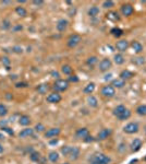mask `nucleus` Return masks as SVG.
I'll list each match as a JSON object with an SVG mask.
<instances>
[{"label": "nucleus", "mask_w": 146, "mask_h": 164, "mask_svg": "<svg viewBox=\"0 0 146 164\" xmlns=\"http://www.w3.org/2000/svg\"><path fill=\"white\" fill-rule=\"evenodd\" d=\"M100 94L105 97H108V99H111L116 94V89L112 87L111 84H107V85H104L101 90H100Z\"/></svg>", "instance_id": "f257e3e1"}, {"label": "nucleus", "mask_w": 146, "mask_h": 164, "mask_svg": "<svg viewBox=\"0 0 146 164\" xmlns=\"http://www.w3.org/2000/svg\"><path fill=\"white\" fill-rule=\"evenodd\" d=\"M82 41V37L81 35L79 34H72L70 35L69 38H68V41H67V45L69 48H74V47H77Z\"/></svg>", "instance_id": "f03ea898"}, {"label": "nucleus", "mask_w": 146, "mask_h": 164, "mask_svg": "<svg viewBox=\"0 0 146 164\" xmlns=\"http://www.w3.org/2000/svg\"><path fill=\"white\" fill-rule=\"evenodd\" d=\"M69 88V82L63 79H58L57 81H55L54 83V89L57 92H63L65 90H68Z\"/></svg>", "instance_id": "7ed1b4c3"}, {"label": "nucleus", "mask_w": 146, "mask_h": 164, "mask_svg": "<svg viewBox=\"0 0 146 164\" xmlns=\"http://www.w3.org/2000/svg\"><path fill=\"white\" fill-rule=\"evenodd\" d=\"M138 130H140V126L137 122H129L123 127V131L128 135H134L138 132Z\"/></svg>", "instance_id": "20e7f679"}, {"label": "nucleus", "mask_w": 146, "mask_h": 164, "mask_svg": "<svg viewBox=\"0 0 146 164\" xmlns=\"http://www.w3.org/2000/svg\"><path fill=\"white\" fill-rule=\"evenodd\" d=\"M111 66H112L111 60L109 58H104L99 62V70L101 72H106V71H108L109 69L111 68Z\"/></svg>", "instance_id": "39448f33"}, {"label": "nucleus", "mask_w": 146, "mask_h": 164, "mask_svg": "<svg viewBox=\"0 0 146 164\" xmlns=\"http://www.w3.org/2000/svg\"><path fill=\"white\" fill-rule=\"evenodd\" d=\"M121 13L124 16H131V15L134 13V8L131 4H124L121 7Z\"/></svg>", "instance_id": "423d86ee"}, {"label": "nucleus", "mask_w": 146, "mask_h": 164, "mask_svg": "<svg viewBox=\"0 0 146 164\" xmlns=\"http://www.w3.org/2000/svg\"><path fill=\"white\" fill-rule=\"evenodd\" d=\"M62 100L61 95L58 93V92H54V93H50L49 95L46 97V101L50 104H57L59 103Z\"/></svg>", "instance_id": "0eeeda50"}, {"label": "nucleus", "mask_w": 146, "mask_h": 164, "mask_svg": "<svg viewBox=\"0 0 146 164\" xmlns=\"http://www.w3.org/2000/svg\"><path fill=\"white\" fill-rule=\"evenodd\" d=\"M130 47V44L128 42L127 39H120L118 42L116 43V48L121 52V53H124V52H127L128 48Z\"/></svg>", "instance_id": "6e6552de"}, {"label": "nucleus", "mask_w": 146, "mask_h": 164, "mask_svg": "<svg viewBox=\"0 0 146 164\" xmlns=\"http://www.w3.org/2000/svg\"><path fill=\"white\" fill-rule=\"evenodd\" d=\"M61 132L60 128H50L45 132V138H48V139H54V138H57Z\"/></svg>", "instance_id": "1a4fd4ad"}, {"label": "nucleus", "mask_w": 146, "mask_h": 164, "mask_svg": "<svg viewBox=\"0 0 146 164\" xmlns=\"http://www.w3.org/2000/svg\"><path fill=\"white\" fill-rule=\"evenodd\" d=\"M112 130L109 129V128H105V129H101L97 135V139L98 140H106L108 138L111 136Z\"/></svg>", "instance_id": "9d476101"}, {"label": "nucleus", "mask_w": 146, "mask_h": 164, "mask_svg": "<svg viewBox=\"0 0 146 164\" xmlns=\"http://www.w3.org/2000/svg\"><path fill=\"white\" fill-rule=\"evenodd\" d=\"M142 145H143V142H142V140L141 139H134L133 141L131 142V151L132 152H137L138 150L141 149L142 148Z\"/></svg>", "instance_id": "9b49d317"}, {"label": "nucleus", "mask_w": 146, "mask_h": 164, "mask_svg": "<svg viewBox=\"0 0 146 164\" xmlns=\"http://www.w3.org/2000/svg\"><path fill=\"white\" fill-rule=\"evenodd\" d=\"M120 79H122V80L127 81V80H130V79H132L133 77H134V73L132 72V71H130V70H128V69H125V70H122L121 72H120Z\"/></svg>", "instance_id": "f8f14e48"}, {"label": "nucleus", "mask_w": 146, "mask_h": 164, "mask_svg": "<svg viewBox=\"0 0 146 164\" xmlns=\"http://www.w3.org/2000/svg\"><path fill=\"white\" fill-rule=\"evenodd\" d=\"M130 46L132 47V49L134 50V53L136 54H141L143 52V49H144L143 45L140 42H137V41H133V42L131 43Z\"/></svg>", "instance_id": "ddd939ff"}, {"label": "nucleus", "mask_w": 146, "mask_h": 164, "mask_svg": "<svg viewBox=\"0 0 146 164\" xmlns=\"http://www.w3.org/2000/svg\"><path fill=\"white\" fill-rule=\"evenodd\" d=\"M33 135H34V129H33V128H25V129L21 130L19 132V137L28 138V137H32Z\"/></svg>", "instance_id": "4468645a"}, {"label": "nucleus", "mask_w": 146, "mask_h": 164, "mask_svg": "<svg viewBox=\"0 0 146 164\" xmlns=\"http://www.w3.org/2000/svg\"><path fill=\"white\" fill-rule=\"evenodd\" d=\"M68 24H69V22L67 21L65 19H61L59 20L57 23V30L59 31V32H64L65 30H67V27H68Z\"/></svg>", "instance_id": "2eb2a0df"}, {"label": "nucleus", "mask_w": 146, "mask_h": 164, "mask_svg": "<svg viewBox=\"0 0 146 164\" xmlns=\"http://www.w3.org/2000/svg\"><path fill=\"white\" fill-rule=\"evenodd\" d=\"M92 159L101 161V162H105V163H107V164L110 163V158L108 157V155H106V154H104V153H97V154H95Z\"/></svg>", "instance_id": "dca6fc26"}, {"label": "nucleus", "mask_w": 146, "mask_h": 164, "mask_svg": "<svg viewBox=\"0 0 146 164\" xmlns=\"http://www.w3.org/2000/svg\"><path fill=\"white\" fill-rule=\"evenodd\" d=\"M75 135H77V138H80V139H83V140H84L85 138L89 135V131L87 128H80V129L77 130Z\"/></svg>", "instance_id": "f3484780"}, {"label": "nucleus", "mask_w": 146, "mask_h": 164, "mask_svg": "<svg viewBox=\"0 0 146 164\" xmlns=\"http://www.w3.org/2000/svg\"><path fill=\"white\" fill-rule=\"evenodd\" d=\"M49 89H50V87L48 83H42L36 88V90H37V92H38L39 94L44 95V94H46L47 92L49 91Z\"/></svg>", "instance_id": "a211bd4d"}, {"label": "nucleus", "mask_w": 146, "mask_h": 164, "mask_svg": "<svg viewBox=\"0 0 146 164\" xmlns=\"http://www.w3.org/2000/svg\"><path fill=\"white\" fill-rule=\"evenodd\" d=\"M31 122H32V120L30 116H27V115H22V116H20V118H19L20 125H22V126H28Z\"/></svg>", "instance_id": "6ab92c4d"}, {"label": "nucleus", "mask_w": 146, "mask_h": 164, "mask_svg": "<svg viewBox=\"0 0 146 164\" xmlns=\"http://www.w3.org/2000/svg\"><path fill=\"white\" fill-rule=\"evenodd\" d=\"M79 155H80V149H79L77 147H72L71 152H70L68 158H70V159L73 161H75L77 159H79Z\"/></svg>", "instance_id": "aec40b11"}, {"label": "nucleus", "mask_w": 146, "mask_h": 164, "mask_svg": "<svg viewBox=\"0 0 146 164\" xmlns=\"http://www.w3.org/2000/svg\"><path fill=\"white\" fill-rule=\"evenodd\" d=\"M95 88H96L95 83H94V82H91V83L85 85L84 89H83V92H84L85 94H89V95H91L93 92L95 91Z\"/></svg>", "instance_id": "412c9836"}, {"label": "nucleus", "mask_w": 146, "mask_h": 164, "mask_svg": "<svg viewBox=\"0 0 146 164\" xmlns=\"http://www.w3.org/2000/svg\"><path fill=\"white\" fill-rule=\"evenodd\" d=\"M111 85L115 89L116 88H117V89H122L123 87L125 85V81L122 80V79H120V78H118V79H115V80H112Z\"/></svg>", "instance_id": "4be33fe9"}, {"label": "nucleus", "mask_w": 146, "mask_h": 164, "mask_svg": "<svg viewBox=\"0 0 146 164\" xmlns=\"http://www.w3.org/2000/svg\"><path fill=\"white\" fill-rule=\"evenodd\" d=\"M48 159H49V161L51 163H57L58 161H59V159H60V155H59V153L57 151H51L48 154Z\"/></svg>", "instance_id": "5701e85b"}, {"label": "nucleus", "mask_w": 146, "mask_h": 164, "mask_svg": "<svg viewBox=\"0 0 146 164\" xmlns=\"http://www.w3.org/2000/svg\"><path fill=\"white\" fill-rule=\"evenodd\" d=\"M125 110H127V107L124 106V105H118V106H116L115 108H113V115L118 118Z\"/></svg>", "instance_id": "b1692460"}, {"label": "nucleus", "mask_w": 146, "mask_h": 164, "mask_svg": "<svg viewBox=\"0 0 146 164\" xmlns=\"http://www.w3.org/2000/svg\"><path fill=\"white\" fill-rule=\"evenodd\" d=\"M99 8L96 7V6H93V7H91L89 9V11H87V14L89 15V16H92V18H94V16H97V15L99 14Z\"/></svg>", "instance_id": "393cba45"}, {"label": "nucleus", "mask_w": 146, "mask_h": 164, "mask_svg": "<svg viewBox=\"0 0 146 164\" xmlns=\"http://www.w3.org/2000/svg\"><path fill=\"white\" fill-rule=\"evenodd\" d=\"M87 104L91 107L96 108L98 106V101H97V99L94 95H89V97H87Z\"/></svg>", "instance_id": "a878e982"}, {"label": "nucleus", "mask_w": 146, "mask_h": 164, "mask_svg": "<svg viewBox=\"0 0 146 164\" xmlns=\"http://www.w3.org/2000/svg\"><path fill=\"white\" fill-rule=\"evenodd\" d=\"M113 61H115L116 65H123L124 64V61H125V59H124V57H123L122 54H116L115 57H113Z\"/></svg>", "instance_id": "bb28decb"}, {"label": "nucleus", "mask_w": 146, "mask_h": 164, "mask_svg": "<svg viewBox=\"0 0 146 164\" xmlns=\"http://www.w3.org/2000/svg\"><path fill=\"white\" fill-rule=\"evenodd\" d=\"M108 20H110V21H119V14H118V12L116 11H110L108 12L107 14H106Z\"/></svg>", "instance_id": "cd10ccee"}, {"label": "nucleus", "mask_w": 146, "mask_h": 164, "mask_svg": "<svg viewBox=\"0 0 146 164\" xmlns=\"http://www.w3.org/2000/svg\"><path fill=\"white\" fill-rule=\"evenodd\" d=\"M136 114L140 115V116H146V104H142V105H138L136 107Z\"/></svg>", "instance_id": "c85d7f7f"}, {"label": "nucleus", "mask_w": 146, "mask_h": 164, "mask_svg": "<svg viewBox=\"0 0 146 164\" xmlns=\"http://www.w3.org/2000/svg\"><path fill=\"white\" fill-rule=\"evenodd\" d=\"M110 34H111L112 36H115V37L118 38L123 35V30H121L119 27H113V29L110 30Z\"/></svg>", "instance_id": "c756f323"}, {"label": "nucleus", "mask_w": 146, "mask_h": 164, "mask_svg": "<svg viewBox=\"0 0 146 164\" xmlns=\"http://www.w3.org/2000/svg\"><path fill=\"white\" fill-rule=\"evenodd\" d=\"M131 116H132V112L130 111V110H125V111L123 112L122 114L120 115L119 117H118V118L120 119V120H128V119L130 118Z\"/></svg>", "instance_id": "7c9ffc66"}, {"label": "nucleus", "mask_w": 146, "mask_h": 164, "mask_svg": "<svg viewBox=\"0 0 146 164\" xmlns=\"http://www.w3.org/2000/svg\"><path fill=\"white\" fill-rule=\"evenodd\" d=\"M61 71L62 73H64L67 76H71L73 72V68L70 65H63L61 67Z\"/></svg>", "instance_id": "2f4dec72"}, {"label": "nucleus", "mask_w": 146, "mask_h": 164, "mask_svg": "<svg viewBox=\"0 0 146 164\" xmlns=\"http://www.w3.org/2000/svg\"><path fill=\"white\" fill-rule=\"evenodd\" d=\"M71 149H72V147H70V145H63L60 151H61L62 155H64V157H69L70 152H71Z\"/></svg>", "instance_id": "473e14b6"}, {"label": "nucleus", "mask_w": 146, "mask_h": 164, "mask_svg": "<svg viewBox=\"0 0 146 164\" xmlns=\"http://www.w3.org/2000/svg\"><path fill=\"white\" fill-rule=\"evenodd\" d=\"M16 14L20 15V16H25V15L27 14L26 9H25L24 7H16Z\"/></svg>", "instance_id": "72a5a7b5"}, {"label": "nucleus", "mask_w": 146, "mask_h": 164, "mask_svg": "<svg viewBox=\"0 0 146 164\" xmlns=\"http://www.w3.org/2000/svg\"><path fill=\"white\" fill-rule=\"evenodd\" d=\"M132 62L135 64V65H137V66H142L145 64V58L144 57H135V58H133Z\"/></svg>", "instance_id": "f704fd0d"}, {"label": "nucleus", "mask_w": 146, "mask_h": 164, "mask_svg": "<svg viewBox=\"0 0 146 164\" xmlns=\"http://www.w3.org/2000/svg\"><path fill=\"white\" fill-rule=\"evenodd\" d=\"M8 114V108L4 104H0V117H4Z\"/></svg>", "instance_id": "c9c22d12"}, {"label": "nucleus", "mask_w": 146, "mask_h": 164, "mask_svg": "<svg viewBox=\"0 0 146 164\" xmlns=\"http://www.w3.org/2000/svg\"><path fill=\"white\" fill-rule=\"evenodd\" d=\"M103 7H104L105 9H110V8L115 7V2H113V1H111V0L104 1V2H103Z\"/></svg>", "instance_id": "e433bc0d"}, {"label": "nucleus", "mask_w": 146, "mask_h": 164, "mask_svg": "<svg viewBox=\"0 0 146 164\" xmlns=\"http://www.w3.org/2000/svg\"><path fill=\"white\" fill-rule=\"evenodd\" d=\"M97 61H98L97 57H95V56H92V57H89V59L86 60V62H87V65H89V66H94L95 64H97Z\"/></svg>", "instance_id": "4c0bfd02"}, {"label": "nucleus", "mask_w": 146, "mask_h": 164, "mask_svg": "<svg viewBox=\"0 0 146 164\" xmlns=\"http://www.w3.org/2000/svg\"><path fill=\"white\" fill-rule=\"evenodd\" d=\"M67 81H68V82L77 83V82H79V78H77V76H75V74H71V76H69V78L67 79Z\"/></svg>", "instance_id": "58836bf2"}, {"label": "nucleus", "mask_w": 146, "mask_h": 164, "mask_svg": "<svg viewBox=\"0 0 146 164\" xmlns=\"http://www.w3.org/2000/svg\"><path fill=\"white\" fill-rule=\"evenodd\" d=\"M40 158V154L38 152H32L31 153V160L32 161H38Z\"/></svg>", "instance_id": "ea45409f"}, {"label": "nucleus", "mask_w": 146, "mask_h": 164, "mask_svg": "<svg viewBox=\"0 0 146 164\" xmlns=\"http://www.w3.org/2000/svg\"><path fill=\"white\" fill-rule=\"evenodd\" d=\"M1 60H2V64H4V66H7V69L9 70V69H10V59H9L8 57H4Z\"/></svg>", "instance_id": "a19ab883"}, {"label": "nucleus", "mask_w": 146, "mask_h": 164, "mask_svg": "<svg viewBox=\"0 0 146 164\" xmlns=\"http://www.w3.org/2000/svg\"><path fill=\"white\" fill-rule=\"evenodd\" d=\"M35 130H36V131H38V132H42V131L45 130V126H44L43 124L39 122V124H37V125L35 126Z\"/></svg>", "instance_id": "79ce46f5"}, {"label": "nucleus", "mask_w": 146, "mask_h": 164, "mask_svg": "<svg viewBox=\"0 0 146 164\" xmlns=\"http://www.w3.org/2000/svg\"><path fill=\"white\" fill-rule=\"evenodd\" d=\"M12 50H13L14 53H16V54H21L22 52H23L22 47H20V46H14V47L12 48Z\"/></svg>", "instance_id": "37998d69"}, {"label": "nucleus", "mask_w": 146, "mask_h": 164, "mask_svg": "<svg viewBox=\"0 0 146 164\" xmlns=\"http://www.w3.org/2000/svg\"><path fill=\"white\" fill-rule=\"evenodd\" d=\"M2 130H4V131H6L7 134L11 135V136H13V134H14V132H13V130L10 129L9 127H4V128H2Z\"/></svg>", "instance_id": "c03bdc74"}, {"label": "nucleus", "mask_w": 146, "mask_h": 164, "mask_svg": "<svg viewBox=\"0 0 146 164\" xmlns=\"http://www.w3.org/2000/svg\"><path fill=\"white\" fill-rule=\"evenodd\" d=\"M28 84L26 83V82H19V83L16 84V88H26Z\"/></svg>", "instance_id": "a18cd8bd"}, {"label": "nucleus", "mask_w": 146, "mask_h": 164, "mask_svg": "<svg viewBox=\"0 0 146 164\" xmlns=\"http://www.w3.org/2000/svg\"><path fill=\"white\" fill-rule=\"evenodd\" d=\"M91 164H107V163L101 162V161H98V160H95V159H92V161H91Z\"/></svg>", "instance_id": "49530a36"}, {"label": "nucleus", "mask_w": 146, "mask_h": 164, "mask_svg": "<svg viewBox=\"0 0 146 164\" xmlns=\"http://www.w3.org/2000/svg\"><path fill=\"white\" fill-rule=\"evenodd\" d=\"M84 141L85 142H93V141H94V138H93L91 135H89V136H87V137L84 139Z\"/></svg>", "instance_id": "de8ad7c7"}, {"label": "nucleus", "mask_w": 146, "mask_h": 164, "mask_svg": "<svg viewBox=\"0 0 146 164\" xmlns=\"http://www.w3.org/2000/svg\"><path fill=\"white\" fill-rule=\"evenodd\" d=\"M33 4H36V6H43V4H44V1H43V0H34Z\"/></svg>", "instance_id": "09e8293b"}, {"label": "nucleus", "mask_w": 146, "mask_h": 164, "mask_svg": "<svg viewBox=\"0 0 146 164\" xmlns=\"http://www.w3.org/2000/svg\"><path fill=\"white\" fill-rule=\"evenodd\" d=\"M2 24H4V26H2L4 29H9V27H10V23H9V21H7V20H6V21H4V22H2Z\"/></svg>", "instance_id": "8fccbe9b"}, {"label": "nucleus", "mask_w": 146, "mask_h": 164, "mask_svg": "<svg viewBox=\"0 0 146 164\" xmlns=\"http://www.w3.org/2000/svg\"><path fill=\"white\" fill-rule=\"evenodd\" d=\"M111 77H112V74L111 73H109V74H106V76H105V80L107 81V80H110V79H111Z\"/></svg>", "instance_id": "3c124183"}, {"label": "nucleus", "mask_w": 146, "mask_h": 164, "mask_svg": "<svg viewBox=\"0 0 146 164\" xmlns=\"http://www.w3.org/2000/svg\"><path fill=\"white\" fill-rule=\"evenodd\" d=\"M57 142H58V139L57 138H54V140H51V141H50V145H56Z\"/></svg>", "instance_id": "603ef678"}, {"label": "nucleus", "mask_w": 146, "mask_h": 164, "mask_svg": "<svg viewBox=\"0 0 146 164\" xmlns=\"http://www.w3.org/2000/svg\"><path fill=\"white\" fill-rule=\"evenodd\" d=\"M16 2H19V4H25L26 0H16Z\"/></svg>", "instance_id": "864d4df0"}, {"label": "nucleus", "mask_w": 146, "mask_h": 164, "mask_svg": "<svg viewBox=\"0 0 146 164\" xmlns=\"http://www.w3.org/2000/svg\"><path fill=\"white\" fill-rule=\"evenodd\" d=\"M51 74H52V76H54L55 78H58V77H59V73H58V72H52Z\"/></svg>", "instance_id": "5fc2aeb1"}, {"label": "nucleus", "mask_w": 146, "mask_h": 164, "mask_svg": "<svg viewBox=\"0 0 146 164\" xmlns=\"http://www.w3.org/2000/svg\"><path fill=\"white\" fill-rule=\"evenodd\" d=\"M6 97H7V99H12V95L10 94V93H7V95H6Z\"/></svg>", "instance_id": "6e6d98bb"}, {"label": "nucleus", "mask_w": 146, "mask_h": 164, "mask_svg": "<svg viewBox=\"0 0 146 164\" xmlns=\"http://www.w3.org/2000/svg\"><path fill=\"white\" fill-rule=\"evenodd\" d=\"M1 152H4V147L0 145V153H1Z\"/></svg>", "instance_id": "4d7b16f0"}, {"label": "nucleus", "mask_w": 146, "mask_h": 164, "mask_svg": "<svg viewBox=\"0 0 146 164\" xmlns=\"http://www.w3.org/2000/svg\"><path fill=\"white\" fill-rule=\"evenodd\" d=\"M0 139H4V136H2L1 134H0Z\"/></svg>", "instance_id": "13d9d810"}, {"label": "nucleus", "mask_w": 146, "mask_h": 164, "mask_svg": "<svg viewBox=\"0 0 146 164\" xmlns=\"http://www.w3.org/2000/svg\"><path fill=\"white\" fill-rule=\"evenodd\" d=\"M62 164H70V163H68V162H65V163H62Z\"/></svg>", "instance_id": "bf43d9fd"}, {"label": "nucleus", "mask_w": 146, "mask_h": 164, "mask_svg": "<svg viewBox=\"0 0 146 164\" xmlns=\"http://www.w3.org/2000/svg\"><path fill=\"white\" fill-rule=\"evenodd\" d=\"M144 161H146V157H145V158H144Z\"/></svg>", "instance_id": "052dcab7"}, {"label": "nucleus", "mask_w": 146, "mask_h": 164, "mask_svg": "<svg viewBox=\"0 0 146 164\" xmlns=\"http://www.w3.org/2000/svg\"><path fill=\"white\" fill-rule=\"evenodd\" d=\"M145 135H146V127H145Z\"/></svg>", "instance_id": "680f3d73"}]
</instances>
